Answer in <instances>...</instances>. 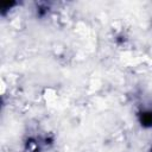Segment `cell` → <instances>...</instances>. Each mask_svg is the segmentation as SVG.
<instances>
[{
  "label": "cell",
  "mask_w": 152,
  "mask_h": 152,
  "mask_svg": "<svg viewBox=\"0 0 152 152\" xmlns=\"http://www.w3.org/2000/svg\"><path fill=\"white\" fill-rule=\"evenodd\" d=\"M140 122L142 126H152V112H144L140 115Z\"/></svg>",
  "instance_id": "cell-1"
}]
</instances>
